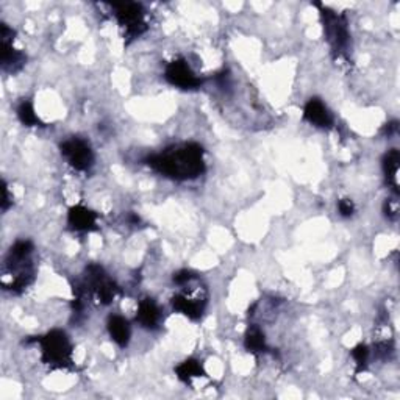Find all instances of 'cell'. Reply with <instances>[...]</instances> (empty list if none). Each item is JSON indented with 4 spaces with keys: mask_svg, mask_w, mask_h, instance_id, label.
Masks as SVG:
<instances>
[{
    "mask_svg": "<svg viewBox=\"0 0 400 400\" xmlns=\"http://www.w3.org/2000/svg\"><path fill=\"white\" fill-rule=\"evenodd\" d=\"M146 164L173 180H192L205 173L203 148L194 142L175 146L148 157Z\"/></svg>",
    "mask_w": 400,
    "mask_h": 400,
    "instance_id": "6da1fadb",
    "label": "cell"
},
{
    "mask_svg": "<svg viewBox=\"0 0 400 400\" xmlns=\"http://www.w3.org/2000/svg\"><path fill=\"white\" fill-rule=\"evenodd\" d=\"M33 250H35V247L27 239H21V241H16L11 245L3 266V276H11V282L3 285L5 289L19 294L33 282L35 267H33L30 261Z\"/></svg>",
    "mask_w": 400,
    "mask_h": 400,
    "instance_id": "7a4b0ae2",
    "label": "cell"
},
{
    "mask_svg": "<svg viewBox=\"0 0 400 400\" xmlns=\"http://www.w3.org/2000/svg\"><path fill=\"white\" fill-rule=\"evenodd\" d=\"M35 341L41 347V359L44 364L54 369L72 368V344L65 331L52 330Z\"/></svg>",
    "mask_w": 400,
    "mask_h": 400,
    "instance_id": "3957f363",
    "label": "cell"
},
{
    "mask_svg": "<svg viewBox=\"0 0 400 400\" xmlns=\"http://www.w3.org/2000/svg\"><path fill=\"white\" fill-rule=\"evenodd\" d=\"M316 7L319 8V14H321L325 39L330 44L331 50L338 58L344 56L347 54L348 43H351V33H348L346 16L338 14L322 3H316Z\"/></svg>",
    "mask_w": 400,
    "mask_h": 400,
    "instance_id": "277c9868",
    "label": "cell"
},
{
    "mask_svg": "<svg viewBox=\"0 0 400 400\" xmlns=\"http://www.w3.org/2000/svg\"><path fill=\"white\" fill-rule=\"evenodd\" d=\"M114 16H116L118 24L124 30V36L129 39H135L141 36L147 30L146 24V11L142 5L135 2L113 3Z\"/></svg>",
    "mask_w": 400,
    "mask_h": 400,
    "instance_id": "5b68a950",
    "label": "cell"
},
{
    "mask_svg": "<svg viewBox=\"0 0 400 400\" xmlns=\"http://www.w3.org/2000/svg\"><path fill=\"white\" fill-rule=\"evenodd\" d=\"M85 288L89 289L100 304H111L114 297L119 294V287L113 280L107 276L104 267L99 265H89L87 267V280H85Z\"/></svg>",
    "mask_w": 400,
    "mask_h": 400,
    "instance_id": "8992f818",
    "label": "cell"
},
{
    "mask_svg": "<svg viewBox=\"0 0 400 400\" xmlns=\"http://www.w3.org/2000/svg\"><path fill=\"white\" fill-rule=\"evenodd\" d=\"M61 155L76 170L85 173L94 163L93 148L82 138H71L61 144Z\"/></svg>",
    "mask_w": 400,
    "mask_h": 400,
    "instance_id": "52a82bcc",
    "label": "cell"
},
{
    "mask_svg": "<svg viewBox=\"0 0 400 400\" xmlns=\"http://www.w3.org/2000/svg\"><path fill=\"white\" fill-rule=\"evenodd\" d=\"M164 77L173 87L180 89H197L203 83V80L196 76V72L191 69V66L183 58L170 61L166 66Z\"/></svg>",
    "mask_w": 400,
    "mask_h": 400,
    "instance_id": "ba28073f",
    "label": "cell"
},
{
    "mask_svg": "<svg viewBox=\"0 0 400 400\" xmlns=\"http://www.w3.org/2000/svg\"><path fill=\"white\" fill-rule=\"evenodd\" d=\"M304 119L318 129H331L335 124L333 114L321 99L314 97L307 102L304 108Z\"/></svg>",
    "mask_w": 400,
    "mask_h": 400,
    "instance_id": "9c48e42d",
    "label": "cell"
},
{
    "mask_svg": "<svg viewBox=\"0 0 400 400\" xmlns=\"http://www.w3.org/2000/svg\"><path fill=\"white\" fill-rule=\"evenodd\" d=\"M67 224L76 232H93L97 228V214L83 205H76L67 213Z\"/></svg>",
    "mask_w": 400,
    "mask_h": 400,
    "instance_id": "30bf717a",
    "label": "cell"
},
{
    "mask_svg": "<svg viewBox=\"0 0 400 400\" xmlns=\"http://www.w3.org/2000/svg\"><path fill=\"white\" fill-rule=\"evenodd\" d=\"M136 322H140L141 327L147 330L158 329L159 322H162V310H159L157 302L151 299V297L140 302L138 313H136Z\"/></svg>",
    "mask_w": 400,
    "mask_h": 400,
    "instance_id": "8fae6325",
    "label": "cell"
},
{
    "mask_svg": "<svg viewBox=\"0 0 400 400\" xmlns=\"http://www.w3.org/2000/svg\"><path fill=\"white\" fill-rule=\"evenodd\" d=\"M173 307L175 311L181 313L191 321H199L205 310V302L200 299H191L185 294H177L173 297Z\"/></svg>",
    "mask_w": 400,
    "mask_h": 400,
    "instance_id": "7c38bea8",
    "label": "cell"
},
{
    "mask_svg": "<svg viewBox=\"0 0 400 400\" xmlns=\"http://www.w3.org/2000/svg\"><path fill=\"white\" fill-rule=\"evenodd\" d=\"M0 65L5 72H18L25 63V55L13 47V43L0 41Z\"/></svg>",
    "mask_w": 400,
    "mask_h": 400,
    "instance_id": "4fadbf2b",
    "label": "cell"
},
{
    "mask_svg": "<svg viewBox=\"0 0 400 400\" xmlns=\"http://www.w3.org/2000/svg\"><path fill=\"white\" fill-rule=\"evenodd\" d=\"M108 333H110V338L119 347H127L131 336L130 322L125 318L119 316V314H114V316L108 319Z\"/></svg>",
    "mask_w": 400,
    "mask_h": 400,
    "instance_id": "5bb4252c",
    "label": "cell"
},
{
    "mask_svg": "<svg viewBox=\"0 0 400 400\" xmlns=\"http://www.w3.org/2000/svg\"><path fill=\"white\" fill-rule=\"evenodd\" d=\"M244 347L245 351L254 353V355H261V353L269 352V346L266 342L265 333L256 325H250L247 331H245Z\"/></svg>",
    "mask_w": 400,
    "mask_h": 400,
    "instance_id": "9a60e30c",
    "label": "cell"
},
{
    "mask_svg": "<svg viewBox=\"0 0 400 400\" xmlns=\"http://www.w3.org/2000/svg\"><path fill=\"white\" fill-rule=\"evenodd\" d=\"M399 166H400V153L399 151H396V148H391V151L383 157V173H385L386 183L392 188V191L396 194H399V190H397Z\"/></svg>",
    "mask_w": 400,
    "mask_h": 400,
    "instance_id": "2e32d148",
    "label": "cell"
},
{
    "mask_svg": "<svg viewBox=\"0 0 400 400\" xmlns=\"http://www.w3.org/2000/svg\"><path fill=\"white\" fill-rule=\"evenodd\" d=\"M175 374L177 377H179V380H181L183 383H191L192 379L203 377L205 370L197 359L190 358V359H185L180 366H177Z\"/></svg>",
    "mask_w": 400,
    "mask_h": 400,
    "instance_id": "e0dca14e",
    "label": "cell"
},
{
    "mask_svg": "<svg viewBox=\"0 0 400 400\" xmlns=\"http://www.w3.org/2000/svg\"><path fill=\"white\" fill-rule=\"evenodd\" d=\"M18 118L25 127H39V125H41V121H39L35 108H33V104L28 100H24L18 107Z\"/></svg>",
    "mask_w": 400,
    "mask_h": 400,
    "instance_id": "ac0fdd59",
    "label": "cell"
},
{
    "mask_svg": "<svg viewBox=\"0 0 400 400\" xmlns=\"http://www.w3.org/2000/svg\"><path fill=\"white\" fill-rule=\"evenodd\" d=\"M351 355L353 358V362H355L357 373H363V370H366V368H368L369 357H370L369 347L366 344H358L352 348Z\"/></svg>",
    "mask_w": 400,
    "mask_h": 400,
    "instance_id": "d6986e66",
    "label": "cell"
},
{
    "mask_svg": "<svg viewBox=\"0 0 400 400\" xmlns=\"http://www.w3.org/2000/svg\"><path fill=\"white\" fill-rule=\"evenodd\" d=\"M374 348H375L377 358L388 359L392 355L394 344H392V341H381V342H377Z\"/></svg>",
    "mask_w": 400,
    "mask_h": 400,
    "instance_id": "ffe728a7",
    "label": "cell"
},
{
    "mask_svg": "<svg viewBox=\"0 0 400 400\" xmlns=\"http://www.w3.org/2000/svg\"><path fill=\"white\" fill-rule=\"evenodd\" d=\"M338 211L342 218H351L355 213V203L351 199H341L338 202Z\"/></svg>",
    "mask_w": 400,
    "mask_h": 400,
    "instance_id": "44dd1931",
    "label": "cell"
},
{
    "mask_svg": "<svg viewBox=\"0 0 400 400\" xmlns=\"http://www.w3.org/2000/svg\"><path fill=\"white\" fill-rule=\"evenodd\" d=\"M194 278H196V276H194V274L191 271H188V269H181L179 272H175L174 277H173L174 283L175 285H180V287H183V285L192 282Z\"/></svg>",
    "mask_w": 400,
    "mask_h": 400,
    "instance_id": "7402d4cb",
    "label": "cell"
},
{
    "mask_svg": "<svg viewBox=\"0 0 400 400\" xmlns=\"http://www.w3.org/2000/svg\"><path fill=\"white\" fill-rule=\"evenodd\" d=\"M383 211H385V214H386V218L388 219H397V213H399V208H397V202L396 200H386L385 202V208H383Z\"/></svg>",
    "mask_w": 400,
    "mask_h": 400,
    "instance_id": "603a6c76",
    "label": "cell"
},
{
    "mask_svg": "<svg viewBox=\"0 0 400 400\" xmlns=\"http://www.w3.org/2000/svg\"><path fill=\"white\" fill-rule=\"evenodd\" d=\"M13 205V196L8 191L7 181H2V211H7Z\"/></svg>",
    "mask_w": 400,
    "mask_h": 400,
    "instance_id": "cb8c5ba5",
    "label": "cell"
},
{
    "mask_svg": "<svg viewBox=\"0 0 400 400\" xmlns=\"http://www.w3.org/2000/svg\"><path fill=\"white\" fill-rule=\"evenodd\" d=\"M397 129H399V125H397V122L394 121V122H390V124H386V127H385V133L390 136V135H394L397 131Z\"/></svg>",
    "mask_w": 400,
    "mask_h": 400,
    "instance_id": "d4e9b609",
    "label": "cell"
}]
</instances>
